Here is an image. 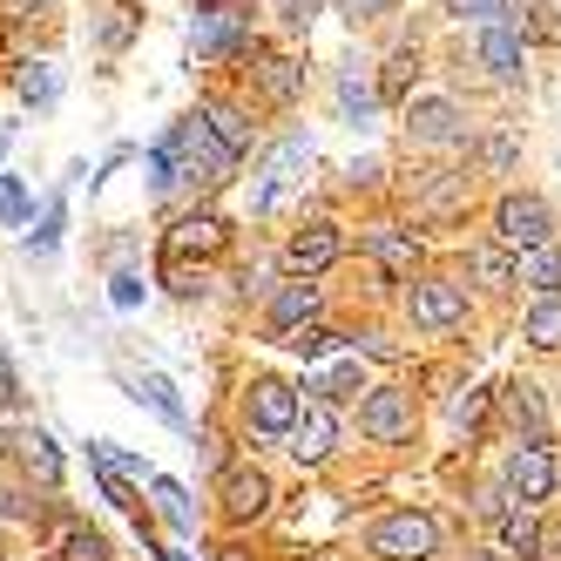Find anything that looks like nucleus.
Listing matches in <instances>:
<instances>
[{"mask_svg":"<svg viewBox=\"0 0 561 561\" xmlns=\"http://www.w3.org/2000/svg\"><path fill=\"white\" fill-rule=\"evenodd\" d=\"M244 34H251V0H204L196 21H190V55L196 61H224Z\"/></svg>","mask_w":561,"mask_h":561,"instance_id":"1","label":"nucleus"},{"mask_svg":"<svg viewBox=\"0 0 561 561\" xmlns=\"http://www.w3.org/2000/svg\"><path fill=\"white\" fill-rule=\"evenodd\" d=\"M494 230H501V244L507 251H541L548 237H554V217H548V204L541 196H501V210H494Z\"/></svg>","mask_w":561,"mask_h":561,"instance_id":"2","label":"nucleus"},{"mask_svg":"<svg viewBox=\"0 0 561 561\" xmlns=\"http://www.w3.org/2000/svg\"><path fill=\"white\" fill-rule=\"evenodd\" d=\"M433 541H439V528H433V514H386L379 528H373V554H386V561H426L433 554Z\"/></svg>","mask_w":561,"mask_h":561,"instance_id":"3","label":"nucleus"},{"mask_svg":"<svg viewBox=\"0 0 561 561\" xmlns=\"http://www.w3.org/2000/svg\"><path fill=\"white\" fill-rule=\"evenodd\" d=\"M467 318V291L447 285V277H426V285H413V325L426 332H454Z\"/></svg>","mask_w":561,"mask_h":561,"instance_id":"4","label":"nucleus"},{"mask_svg":"<svg viewBox=\"0 0 561 561\" xmlns=\"http://www.w3.org/2000/svg\"><path fill=\"white\" fill-rule=\"evenodd\" d=\"M358 426H366L379 447H392V439H413V399H407V392H373L366 407H358Z\"/></svg>","mask_w":561,"mask_h":561,"instance_id":"5","label":"nucleus"},{"mask_svg":"<svg viewBox=\"0 0 561 561\" xmlns=\"http://www.w3.org/2000/svg\"><path fill=\"white\" fill-rule=\"evenodd\" d=\"M285 439H291V454H298L305 467H318V460L332 454V439H339V420H332V407H325V399H305V413H298V426H291Z\"/></svg>","mask_w":561,"mask_h":561,"instance_id":"6","label":"nucleus"},{"mask_svg":"<svg viewBox=\"0 0 561 561\" xmlns=\"http://www.w3.org/2000/svg\"><path fill=\"white\" fill-rule=\"evenodd\" d=\"M224 244H230V224H224V217H210V210H204V217H183V224L170 230V271H176L183 257H217Z\"/></svg>","mask_w":561,"mask_h":561,"instance_id":"7","label":"nucleus"},{"mask_svg":"<svg viewBox=\"0 0 561 561\" xmlns=\"http://www.w3.org/2000/svg\"><path fill=\"white\" fill-rule=\"evenodd\" d=\"M298 413H305V407H298V392H291L285 379H257V386H251V426H257V433H291Z\"/></svg>","mask_w":561,"mask_h":561,"instance_id":"8","label":"nucleus"},{"mask_svg":"<svg viewBox=\"0 0 561 561\" xmlns=\"http://www.w3.org/2000/svg\"><path fill=\"white\" fill-rule=\"evenodd\" d=\"M305 163H311V142H298V136H291V142H277V149H271V163H264V176H257V196H251V204L271 210L277 196H285V183H298Z\"/></svg>","mask_w":561,"mask_h":561,"instance_id":"9","label":"nucleus"},{"mask_svg":"<svg viewBox=\"0 0 561 561\" xmlns=\"http://www.w3.org/2000/svg\"><path fill=\"white\" fill-rule=\"evenodd\" d=\"M407 129H413V142H433V149H447V142L467 136L454 102H407Z\"/></svg>","mask_w":561,"mask_h":561,"instance_id":"10","label":"nucleus"},{"mask_svg":"<svg viewBox=\"0 0 561 561\" xmlns=\"http://www.w3.org/2000/svg\"><path fill=\"white\" fill-rule=\"evenodd\" d=\"M271 507V480L257 467H224V514L230 520H257Z\"/></svg>","mask_w":561,"mask_h":561,"instance_id":"11","label":"nucleus"},{"mask_svg":"<svg viewBox=\"0 0 561 561\" xmlns=\"http://www.w3.org/2000/svg\"><path fill=\"white\" fill-rule=\"evenodd\" d=\"M507 488H514L520 501H548V494H554V460H548L541 447H514V454H507Z\"/></svg>","mask_w":561,"mask_h":561,"instance_id":"12","label":"nucleus"},{"mask_svg":"<svg viewBox=\"0 0 561 561\" xmlns=\"http://www.w3.org/2000/svg\"><path fill=\"white\" fill-rule=\"evenodd\" d=\"M339 257V224H305L291 244H285V264L298 271V277H311V271H325Z\"/></svg>","mask_w":561,"mask_h":561,"instance_id":"13","label":"nucleus"},{"mask_svg":"<svg viewBox=\"0 0 561 561\" xmlns=\"http://www.w3.org/2000/svg\"><path fill=\"white\" fill-rule=\"evenodd\" d=\"M480 68L494 82H520V34L514 27H480Z\"/></svg>","mask_w":561,"mask_h":561,"instance_id":"14","label":"nucleus"},{"mask_svg":"<svg viewBox=\"0 0 561 561\" xmlns=\"http://www.w3.org/2000/svg\"><path fill=\"white\" fill-rule=\"evenodd\" d=\"M271 318H277V332H298L318 318V285H277L271 298Z\"/></svg>","mask_w":561,"mask_h":561,"instance_id":"15","label":"nucleus"},{"mask_svg":"<svg viewBox=\"0 0 561 561\" xmlns=\"http://www.w3.org/2000/svg\"><path fill=\"white\" fill-rule=\"evenodd\" d=\"M149 501H156V514H163L176 535H190V528H196V507H190V494L176 488L170 473H149Z\"/></svg>","mask_w":561,"mask_h":561,"instance_id":"16","label":"nucleus"},{"mask_svg":"<svg viewBox=\"0 0 561 561\" xmlns=\"http://www.w3.org/2000/svg\"><path fill=\"white\" fill-rule=\"evenodd\" d=\"M373 257H379V271H386V277H413L420 244H413V237H399V230H373Z\"/></svg>","mask_w":561,"mask_h":561,"instance_id":"17","label":"nucleus"},{"mask_svg":"<svg viewBox=\"0 0 561 561\" xmlns=\"http://www.w3.org/2000/svg\"><path fill=\"white\" fill-rule=\"evenodd\" d=\"M204 123H210V136H217L230 156H244V149H251V123H244V115H237L230 102H204Z\"/></svg>","mask_w":561,"mask_h":561,"instance_id":"18","label":"nucleus"},{"mask_svg":"<svg viewBox=\"0 0 561 561\" xmlns=\"http://www.w3.org/2000/svg\"><path fill=\"white\" fill-rule=\"evenodd\" d=\"M507 420L520 426V447H541V399H535V386H507Z\"/></svg>","mask_w":561,"mask_h":561,"instance_id":"19","label":"nucleus"},{"mask_svg":"<svg viewBox=\"0 0 561 561\" xmlns=\"http://www.w3.org/2000/svg\"><path fill=\"white\" fill-rule=\"evenodd\" d=\"M520 285H528L535 298H554V285H561V251L554 244L528 251V257H520Z\"/></svg>","mask_w":561,"mask_h":561,"instance_id":"20","label":"nucleus"},{"mask_svg":"<svg viewBox=\"0 0 561 561\" xmlns=\"http://www.w3.org/2000/svg\"><path fill=\"white\" fill-rule=\"evenodd\" d=\"M520 332H528V345H541V352H561V298H535Z\"/></svg>","mask_w":561,"mask_h":561,"instance_id":"21","label":"nucleus"},{"mask_svg":"<svg viewBox=\"0 0 561 561\" xmlns=\"http://www.w3.org/2000/svg\"><path fill=\"white\" fill-rule=\"evenodd\" d=\"M142 399H149V407L163 413L170 426H183V433H190V413H183V399H176V386H170L163 373H142Z\"/></svg>","mask_w":561,"mask_h":561,"instance_id":"22","label":"nucleus"},{"mask_svg":"<svg viewBox=\"0 0 561 561\" xmlns=\"http://www.w3.org/2000/svg\"><path fill=\"white\" fill-rule=\"evenodd\" d=\"M501 535H507V548H514V554H535V561H541V528H535V520L520 514V507H507V514H501Z\"/></svg>","mask_w":561,"mask_h":561,"instance_id":"23","label":"nucleus"},{"mask_svg":"<svg viewBox=\"0 0 561 561\" xmlns=\"http://www.w3.org/2000/svg\"><path fill=\"white\" fill-rule=\"evenodd\" d=\"M413 48H399L392 61H386V75H379V102H407V82H413Z\"/></svg>","mask_w":561,"mask_h":561,"instance_id":"24","label":"nucleus"},{"mask_svg":"<svg viewBox=\"0 0 561 561\" xmlns=\"http://www.w3.org/2000/svg\"><path fill=\"white\" fill-rule=\"evenodd\" d=\"M473 277L480 285H520V264H507V251H473Z\"/></svg>","mask_w":561,"mask_h":561,"instance_id":"25","label":"nucleus"},{"mask_svg":"<svg viewBox=\"0 0 561 561\" xmlns=\"http://www.w3.org/2000/svg\"><path fill=\"white\" fill-rule=\"evenodd\" d=\"M447 14H467V21H480V27H507L514 0H447Z\"/></svg>","mask_w":561,"mask_h":561,"instance_id":"26","label":"nucleus"},{"mask_svg":"<svg viewBox=\"0 0 561 561\" xmlns=\"http://www.w3.org/2000/svg\"><path fill=\"white\" fill-rule=\"evenodd\" d=\"M264 95H271V102H291V95H298V61L271 55V61H264Z\"/></svg>","mask_w":561,"mask_h":561,"instance_id":"27","label":"nucleus"},{"mask_svg":"<svg viewBox=\"0 0 561 561\" xmlns=\"http://www.w3.org/2000/svg\"><path fill=\"white\" fill-rule=\"evenodd\" d=\"M21 447H27V467L42 473V480H61V454H55V439H48V433H27Z\"/></svg>","mask_w":561,"mask_h":561,"instance_id":"28","label":"nucleus"},{"mask_svg":"<svg viewBox=\"0 0 561 561\" xmlns=\"http://www.w3.org/2000/svg\"><path fill=\"white\" fill-rule=\"evenodd\" d=\"M21 95H27L34 108L55 102V75H48V61H27V68H21Z\"/></svg>","mask_w":561,"mask_h":561,"instance_id":"29","label":"nucleus"},{"mask_svg":"<svg viewBox=\"0 0 561 561\" xmlns=\"http://www.w3.org/2000/svg\"><path fill=\"white\" fill-rule=\"evenodd\" d=\"M277 345H291L298 358H318V352L332 345V332H325V325H298V332H277Z\"/></svg>","mask_w":561,"mask_h":561,"instance_id":"30","label":"nucleus"},{"mask_svg":"<svg viewBox=\"0 0 561 561\" xmlns=\"http://www.w3.org/2000/svg\"><path fill=\"white\" fill-rule=\"evenodd\" d=\"M339 102H345V115H358V123H366V115H373V89L366 82H358V75H339Z\"/></svg>","mask_w":561,"mask_h":561,"instance_id":"31","label":"nucleus"},{"mask_svg":"<svg viewBox=\"0 0 561 561\" xmlns=\"http://www.w3.org/2000/svg\"><path fill=\"white\" fill-rule=\"evenodd\" d=\"M102 554H108V541H102L95 528H75L68 548H61V561H102Z\"/></svg>","mask_w":561,"mask_h":561,"instance_id":"32","label":"nucleus"},{"mask_svg":"<svg viewBox=\"0 0 561 561\" xmlns=\"http://www.w3.org/2000/svg\"><path fill=\"white\" fill-rule=\"evenodd\" d=\"M358 386V366H332L325 379H318V386H305V392H318V399H339V392H352Z\"/></svg>","mask_w":561,"mask_h":561,"instance_id":"33","label":"nucleus"},{"mask_svg":"<svg viewBox=\"0 0 561 561\" xmlns=\"http://www.w3.org/2000/svg\"><path fill=\"white\" fill-rule=\"evenodd\" d=\"M55 244H61V204H48V217H42V230H34V237H27V251H42V257H48Z\"/></svg>","mask_w":561,"mask_h":561,"instance_id":"34","label":"nucleus"},{"mask_svg":"<svg viewBox=\"0 0 561 561\" xmlns=\"http://www.w3.org/2000/svg\"><path fill=\"white\" fill-rule=\"evenodd\" d=\"M21 210H27L21 183H8V176H0V217H8V224H21Z\"/></svg>","mask_w":561,"mask_h":561,"instance_id":"35","label":"nucleus"},{"mask_svg":"<svg viewBox=\"0 0 561 561\" xmlns=\"http://www.w3.org/2000/svg\"><path fill=\"white\" fill-rule=\"evenodd\" d=\"M386 8H392V0H339L345 21H373V14H386Z\"/></svg>","mask_w":561,"mask_h":561,"instance_id":"36","label":"nucleus"},{"mask_svg":"<svg viewBox=\"0 0 561 561\" xmlns=\"http://www.w3.org/2000/svg\"><path fill=\"white\" fill-rule=\"evenodd\" d=\"M108 298H115V305H123V311H129V305L142 298V277H129V271H123V277H115V285H108Z\"/></svg>","mask_w":561,"mask_h":561,"instance_id":"37","label":"nucleus"},{"mask_svg":"<svg viewBox=\"0 0 561 561\" xmlns=\"http://www.w3.org/2000/svg\"><path fill=\"white\" fill-rule=\"evenodd\" d=\"M454 420H460V426H480V420H488V392H473V399H460V407H454Z\"/></svg>","mask_w":561,"mask_h":561,"instance_id":"38","label":"nucleus"},{"mask_svg":"<svg viewBox=\"0 0 561 561\" xmlns=\"http://www.w3.org/2000/svg\"><path fill=\"white\" fill-rule=\"evenodd\" d=\"M21 399V386H14V373H8V358H0V407H14Z\"/></svg>","mask_w":561,"mask_h":561,"instance_id":"39","label":"nucleus"},{"mask_svg":"<svg viewBox=\"0 0 561 561\" xmlns=\"http://www.w3.org/2000/svg\"><path fill=\"white\" fill-rule=\"evenodd\" d=\"M541 561H561V528H554V535H541Z\"/></svg>","mask_w":561,"mask_h":561,"instance_id":"40","label":"nucleus"},{"mask_svg":"<svg viewBox=\"0 0 561 561\" xmlns=\"http://www.w3.org/2000/svg\"><path fill=\"white\" fill-rule=\"evenodd\" d=\"M217 561H251V554H244V548H224V554H217Z\"/></svg>","mask_w":561,"mask_h":561,"instance_id":"41","label":"nucleus"},{"mask_svg":"<svg viewBox=\"0 0 561 561\" xmlns=\"http://www.w3.org/2000/svg\"><path fill=\"white\" fill-rule=\"evenodd\" d=\"M467 561H501V554H494V548H488V554H467Z\"/></svg>","mask_w":561,"mask_h":561,"instance_id":"42","label":"nucleus"},{"mask_svg":"<svg viewBox=\"0 0 561 561\" xmlns=\"http://www.w3.org/2000/svg\"><path fill=\"white\" fill-rule=\"evenodd\" d=\"M156 554H163V548H156ZM163 561H183V554H163Z\"/></svg>","mask_w":561,"mask_h":561,"instance_id":"43","label":"nucleus"}]
</instances>
